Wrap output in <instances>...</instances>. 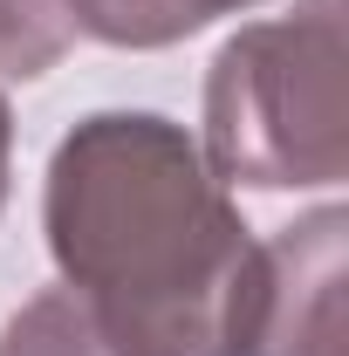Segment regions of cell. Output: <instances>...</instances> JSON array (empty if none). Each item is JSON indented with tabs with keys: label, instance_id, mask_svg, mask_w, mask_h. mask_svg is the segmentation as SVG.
<instances>
[{
	"label": "cell",
	"instance_id": "5b68a950",
	"mask_svg": "<svg viewBox=\"0 0 349 356\" xmlns=\"http://www.w3.org/2000/svg\"><path fill=\"white\" fill-rule=\"evenodd\" d=\"M76 35V0H0V83L48 76Z\"/></svg>",
	"mask_w": 349,
	"mask_h": 356
},
{
	"label": "cell",
	"instance_id": "277c9868",
	"mask_svg": "<svg viewBox=\"0 0 349 356\" xmlns=\"http://www.w3.org/2000/svg\"><path fill=\"white\" fill-rule=\"evenodd\" d=\"M240 7H261V0H76V28L110 48H172Z\"/></svg>",
	"mask_w": 349,
	"mask_h": 356
},
{
	"label": "cell",
	"instance_id": "7a4b0ae2",
	"mask_svg": "<svg viewBox=\"0 0 349 356\" xmlns=\"http://www.w3.org/2000/svg\"><path fill=\"white\" fill-rule=\"evenodd\" d=\"M219 185L302 192L349 172L343 96V0H308L281 21H254L206 69V144Z\"/></svg>",
	"mask_w": 349,
	"mask_h": 356
},
{
	"label": "cell",
	"instance_id": "6da1fadb",
	"mask_svg": "<svg viewBox=\"0 0 349 356\" xmlns=\"http://www.w3.org/2000/svg\"><path fill=\"white\" fill-rule=\"evenodd\" d=\"M42 226L110 356L254 350L261 240L185 124L158 110L83 117L48 158Z\"/></svg>",
	"mask_w": 349,
	"mask_h": 356
},
{
	"label": "cell",
	"instance_id": "3957f363",
	"mask_svg": "<svg viewBox=\"0 0 349 356\" xmlns=\"http://www.w3.org/2000/svg\"><path fill=\"white\" fill-rule=\"evenodd\" d=\"M349 213L322 206L261 247V315L247 356H343Z\"/></svg>",
	"mask_w": 349,
	"mask_h": 356
},
{
	"label": "cell",
	"instance_id": "52a82bcc",
	"mask_svg": "<svg viewBox=\"0 0 349 356\" xmlns=\"http://www.w3.org/2000/svg\"><path fill=\"white\" fill-rule=\"evenodd\" d=\"M7 165H14V117H7V96H0V206H7Z\"/></svg>",
	"mask_w": 349,
	"mask_h": 356
},
{
	"label": "cell",
	"instance_id": "8992f818",
	"mask_svg": "<svg viewBox=\"0 0 349 356\" xmlns=\"http://www.w3.org/2000/svg\"><path fill=\"white\" fill-rule=\"evenodd\" d=\"M0 356H110V343L69 288H42L35 302H21L7 315Z\"/></svg>",
	"mask_w": 349,
	"mask_h": 356
}]
</instances>
